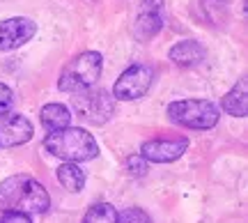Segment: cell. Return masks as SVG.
Here are the masks:
<instances>
[{
	"label": "cell",
	"mask_w": 248,
	"mask_h": 223,
	"mask_svg": "<svg viewBox=\"0 0 248 223\" xmlns=\"http://www.w3.org/2000/svg\"><path fill=\"white\" fill-rule=\"evenodd\" d=\"M51 207V196L35 177L12 175L0 182V212H21V214H44Z\"/></svg>",
	"instance_id": "1"
},
{
	"label": "cell",
	"mask_w": 248,
	"mask_h": 223,
	"mask_svg": "<svg viewBox=\"0 0 248 223\" xmlns=\"http://www.w3.org/2000/svg\"><path fill=\"white\" fill-rule=\"evenodd\" d=\"M44 147L53 157L76 163V161H90L99 154V145L92 138V134H88L85 129L78 127H67L62 131H53L44 138Z\"/></svg>",
	"instance_id": "2"
},
{
	"label": "cell",
	"mask_w": 248,
	"mask_h": 223,
	"mask_svg": "<svg viewBox=\"0 0 248 223\" xmlns=\"http://www.w3.org/2000/svg\"><path fill=\"white\" fill-rule=\"evenodd\" d=\"M168 117L175 125H182L186 129L207 131L216 127L221 113H218V106L209 99H182L168 106Z\"/></svg>",
	"instance_id": "3"
},
{
	"label": "cell",
	"mask_w": 248,
	"mask_h": 223,
	"mask_svg": "<svg viewBox=\"0 0 248 223\" xmlns=\"http://www.w3.org/2000/svg\"><path fill=\"white\" fill-rule=\"evenodd\" d=\"M101 64H104V60H101V53H97V51H85V53L76 55L71 63L64 64L58 85L62 92H71V95L92 88L101 76Z\"/></svg>",
	"instance_id": "4"
},
{
	"label": "cell",
	"mask_w": 248,
	"mask_h": 223,
	"mask_svg": "<svg viewBox=\"0 0 248 223\" xmlns=\"http://www.w3.org/2000/svg\"><path fill=\"white\" fill-rule=\"evenodd\" d=\"M71 106L74 113L83 117L90 125H106L108 120L115 113V99L113 95H108L106 90H80L71 95Z\"/></svg>",
	"instance_id": "5"
},
{
	"label": "cell",
	"mask_w": 248,
	"mask_h": 223,
	"mask_svg": "<svg viewBox=\"0 0 248 223\" xmlns=\"http://www.w3.org/2000/svg\"><path fill=\"white\" fill-rule=\"evenodd\" d=\"M152 80H154V72H152L150 64H131L115 80V85H113V99H122V101L140 99L142 95H147Z\"/></svg>",
	"instance_id": "6"
},
{
	"label": "cell",
	"mask_w": 248,
	"mask_h": 223,
	"mask_svg": "<svg viewBox=\"0 0 248 223\" xmlns=\"http://www.w3.org/2000/svg\"><path fill=\"white\" fill-rule=\"evenodd\" d=\"M188 147V138L177 136V138H152L147 143H142L140 157L145 161H154V163H170L177 161Z\"/></svg>",
	"instance_id": "7"
},
{
	"label": "cell",
	"mask_w": 248,
	"mask_h": 223,
	"mask_svg": "<svg viewBox=\"0 0 248 223\" xmlns=\"http://www.w3.org/2000/svg\"><path fill=\"white\" fill-rule=\"evenodd\" d=\"M37 26L26 16H14L0 23V51H12L16 46H23L28 39H32Z\"/></svg>",
	"instance_id": "8"
},
{
	"label": "cell",
	"mask_w": 248,
	"mask_h": 223,
	"mask_svg": "<svg viewBox=\"0 0 248 223\" xmlns=\"http://www.w3.org/2000/svg\"><path fill=\"white\" fill-rule=\"evenodd\" d=\"M163 28V0H142L136 16V37L152 39Z\"/></svg>",
	"instance_id": "9"
},
{
	"label": "cell",
	"mask_w": 248,
	"mask_h": 223,
	"mask_svg": "<svg viewBox=\"0 0 248 223\" xmlns=\"http://www.w3.org/2000/svg\"><path fill=\"white\" fill-rule=\"evenodd\" d=\"M32 138V125L26 115L18 113H9L7 117H2L0 125V145L2 147H16L23 145Z\"/></svg>",
	"instance_id": "10"
},
{
	"label": "cell",
	"mask_w": 248,
	"mask_h": 223,
	"mask_svg": "<svg viewBox=\"0 0 248 223\" xmlns=\"http://www.w3.org/2000/svg\"><path fill=\"white\" fill-rule=\"evenodd\" d=\"M168 58L177 67L188 69V67H198L204 60V48L195 39H184V42H177V44L170 48Z\"/></svg>",
	"instance_id": "11"
},
{
	"label": "cell",
	"mask_w": 248,
	"mask_h": 223,
	"mask_svg": "<svg viewBox=\"0 0 248 223\" xmlns=\"http://www.w3.org/2000/svg\"><path fill=\"white\" fill-rule=\"evenodd\" d=\"M42 125H44L46 131H62V129H67L71 125V111L64 104H46L42 108Z\"/></svg>",
	"instance_id": "12"
},
{
	"label": "cell",
	"mask_w": 248,
	"mask_h": 223,
	"mask_svg": "<svg viewBox=\"0 0 248 223\" xmlns=\"http://www.w3.org/2000/svg\"><path fill=\"white\" fill-rule=\"evenodd\" d=\"M221 106L225 113L234 117H246L248 113V92H246V79H239V83L223 97Z\"/></svg>",
	"instance_id": "13"
},
{
	"label": "cell",
	"mask_w": 248,
	"mask_h": 223,
	"mask_svg": "<svg viewBox=\"0 0 248 223\" xmlns=\"http://www.w3.org/2000/svg\"><path fill=\"white\" fill-rule=\"evenodd\" d=\"M58 182H60L67 191H71V193H78L80 189L85 187V173H83L76 163L64 161L60 168H58Z\"/></svg>",
	"instance_id": "14"
},
{
	"label": "cell",
	"mask_w": 248,
	"mask_h": 223,
	"mask_svg": "<svg viewBox=\"0 0 248 223\" xmlns=\"http://www.w3.org/2000/svg\"><path fill=\"white\" fill-rule=\"evenodd\" d=\"M83 223H117V209L110 203H97L85 212Z\"/></svg>",
	"instance_id": "15"
},
{
	"label": "cell",
	"mask_w": 248,
	"mask_h": 223,
	"mask_svg": "<svg viewBox=\"0 0 248 223\" xmlns=\"http://www.w3.org/2000/svg\"><path fill=\"white\" fill-rule=\"evenodd\" d=\"M117 223H152V221L140 207H126L124 212L117 214Z\"/></svg>",
	"instance_id": "16"
},
{
	"label": "cell",
	"mask_w": 248,
	"mask_h": 223,
	"mask_svg": "<svg viewBox=\"0 0 248 223\" xmlns=\"http://www.w3.org/2000/svg\"><path fill=\"white\" fill-rule=\"evenodd\" d=\"M12 108H14V92L5 83H0V120L7 117L12 113Z\"/></svg>",
	"instance_id": "17"
},
{
	"label": "cell",
	"mask_w": 248,
	"mask_h": 223,
	"mask_svg": "<svg viewBox=\"0 0 248 223\" xmlns=\"http://www.w3.org/2000/svg\"><path fill=\"white\" fill-rule=\"evenodd\" d=\"M126 168H129V173L131 175H136V177H142V175H147V161L142 159L140 154H136V157H129L126 159Z\"/></svg>",
	"instance_id": "18"
},
{
	"label": "cell",
	"mask_w": 248,
	"mask_h": 223,
	"mask_svg": "<svg viewBox=\"0 0 248 223\" xmlns=\"http://www.w3.org/2000/svg\"><path fill=\"white\" fill-rule=\"evenodd\" d=\"M0 223H32V219L28 214H21V212H2Z\"/></svg>",
	"instance_id": "19"
}]
</instances>
